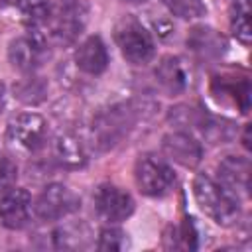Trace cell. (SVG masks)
Masks as SVG:
<instances>
[{
	"instance_id": "obj_18",
	"label": "cell",
	"mask_w": 252,
	"mask_h": 252,
	"mask_svg": "<svg viewBox=\"0 0 252 252\" xmlns=\"http://www.w3.org/2000/svg\"><path fill=\"white\" fill-rule=\"evenodd\" d=\"M161 2L173 16L181 20H195V18L205 16L207 12L205 0H161Z\"/></svg>"
},
{
	"instance_id": "obj_10",
	"label": "cell",
	"mask_w": 252,
	"mask_h": 252,
	"mask_svg": "<svg viewBox=\"0 0 252 252\" xmlns=\"http://www.w3.org/2000/svg\"><path fill=\"white\" fill-rule=\"evenodd\" d=\"M161 148L169 159H173L175 163L183 167H195L203 156L201 144L187 130H177V132H169L167 136H163Z\"/></svg>"
},
{
	"instance_id": "obj_25",
	"label": "cell",
	"mask_w": 252,
	"mask_h": 252,
	"mask_svg": "<svg viewBox=\"0 0 252 252\" xmlns=\"http://www.w3.org/2000/svg\"><path fill=\"white\" fill-rule=\"evenodd\" d=\"M126 2H132V4H140V2H146V0H126Z\"/></svg>"
},
{
	"instance_id": "obj_8",
	"label": "cell",
	"mask_w": 252,
	"mask_h": 252,
	"mask_svg": "<svg viewBox=\"0 0 252 252\" xmlns=\"http://www.w3.org/2000/svg\"><path fill=\"white\" fill-rule=\"evenodd\" d=\"M94 209L102 220L120 222L132 215L134 199L116 185H100L94 193Z\"/></svg>"
},
{
	"instance_id": "obj_13",
	"label": "cell",
	"mask_w": 252,
	"mask_h": 252,
	"mask_svg": "<svg viewBox=\"0 0 252 252\" xmlns=\"http://www.w3.org/2000/svg\"><path fill=\"white\" fill-rule=\"evenodd\" d=\"M156 79L167 94H179L189 85V75H187L185 63L173 55L161 57V61L156 67Z\"/></svg>"
},
{
	"instance_id": "obj_22",
	"label": "cell",
	"mask_w": 252,
	"mask_h": 252,
	"mask_svg": "<svg viewBox=\"0 0 252 252\" xmlns=\"http://www.w3.org/2000/svg\"><path fill=\"white\" fill-rule=\"evenodd\" d=\"M126 246V234L120 228H104L100 232L98 248L100 250H122Z\"/></svg>"
},
{
	"instance_id": "obj_16",
	"label": "cell",
	"mask_w": 252,
	"mask_h": 252,
	"mask_svg": "<svg viewBox=\"0 0 252 252\" xmlns=\"http://www.w3.org/2000/svg\"><path fill=\"white\" fill-rule=\"evenodd\" d=\"M55 158L61 165L65 167H71V169H77V167H83L87 163V154H85V146L81 144V140L75 136V134H59L57 140H55Z\"/></svg>"
},
{
	"instance_id": "obj_4",
	"label": "cell",
	"mask_w": 252,
	"mask_h": 252,
	"mask_svg": "<svg viewBox=\"0 0 252 252\" xmlns=\"http://www.w3.org/2000/svg\"><path fill=\"white\" fill-rule=\"evenodd\" d=\"M134 124V110L128 104L112 106L100 112L93 122V140L94 146L100 150H108L116 146L132 128Z\"/></svg>"
},
{
	"instance_id": "obj_24",
	"label": "cell",
	"mask_w": 252,
	"mask_h": 252,
	"mask_svg": "<svg viewBox=\"0 0 252 252\" xmlns=\"http://www.w3.org/2000/svg\"><path fill=\"white\" fill-rule=\"evenodd\" d=\"M20 0H0V8H14Z\"/></svg>"
},
{
	"instance_id": "obj_23",
	"label": "cell",
	"mask_w": 252,
	"mask_h": 252,
	"mask_svg": "<svg viewBox=\"0 0 252 252\" xmlns=\"http://www.w3.org/2000/svg\"><path fill=\"white\" fill-rule=\"evenodd\" d=\"M4 104H6V87L0 83V112H2Z\"/></svg>"
},
{
	"instance_id": "obj_2",
	"label": "cell",
	"mask_w": 252,
	"mask_h": 252,
	"mask_svg": "<svg viewBox=\"0 0 252 252\" xmlns=\"http://www.w3.org/2000/svg\"><path fill=\"white\" fill-rule=\"evenodd\" d=\"M193 195L201 211L220 226H230L238 220L240 209L234 195L209 175L199 173L193 181Z\"/></svg>"
},
{
	"instance_id": "obj_19",
	"label": "cell",
	"mask_w": 252,
	"mask_h": 252,
	"mask_svg": "<svg viewBox=\"0 0 252 252\" xmlns=\"http://www.w3.org/2000/svg\"><path fill=\"white\" fill-rule=\"evenodd\" d=\"M14 93H16V96H18L20 100H24V102H28V104H35V102H39V100L43 98V94H45V85H43L39 79L30 77V79L22 81L18 87H14Z\"/></svg>"
},
{
	"instance_id": "obj_7",
	"label": "cell",
	"mask_w": 252,
	"mask_h": 252,
	"mask_svg": "<svg viewBox=\"0 0 252 252\" xmlns=\"http://www.w3.org/2000/svg\"><path fill=\"white\" fill-rule=\"evenodd\" d=\"M79 209V197L73 189L63 183L47 185L37 201H35V215L41 220H59Z\"/></svg>"
},
{
	"instance_id": "obj_3",
	"label": "cell",
	"mask_w": 252,
	"mask_h": 252,
	"mask_svg": "<svg viewBox=\"0 0 252 252\" xmlns=\"http://www.w3.org/2000/svg\"><path fill=\"white\" fill-rule=\"evenodd\" d=\"M114 41L120 47V53L134 65L148 63L156 53V45H154L150 32L134 16H124L116 24Z\"/></svg>"
},
{
	"instance_id": "obj_9",
	"label": "cell",
	"mask_w": 252,
	"mask_h": 252,
	"mask_svg": "<svg viewBox=\"0 0 252 252\" xmlns=\"http://www.w3.org/2000/svg\"><path fill=\"white\" fill-rule=\"evenodd\" d=\"M45 57H47V45L35 35L18 37L8 47V59L12 67L24 73L35 71L45 61Z\"/></svg>"
},
{
	"instance_id": "obj_5",
	"label": "cell",
	"mask_w": 252,
	"mask_h": 252,
	"mask_svg": "<svg viewBox=\"0 0 252 252\" xmlns=\"http://www.w3.org/2000/svg\"><path fill=\"white\" fill-rule=\"evenodd\" d=\"M45 138H47V122L43 120V116L35 112L18 114L8 124V130H6L8 144L14 150L26 152V154H33L39 148H43Z\"/></svg>"
},
{
	"instance_id": "obj_12",
	"label": "cell",
	"mask_w": 252,
	"mask_h": 252,
	"mask_svg": "<svg viewBox=\"0 0 252 252\" xmlns=\"http://www.w3.org/2000/svg\"><path fill=\"white\" fill-rule=\"evenodd\" d=\"M187 45L191 47V51L209 61V59H219L224 51H226V41L224 37L213 30V28H207V26H197L189 32L187 35Z\"/></svg>"
},
{
	"instance_id": "obj_20",
	"label": "cell",
	"mask_w": 252,
	"mask_h": 252,
	"mask_svg": "<svg viewBox=\"0 0 252 252\" xmlns=\"http://www.w3.org/2000/svg\"><path fill=\"white\" fill-rule=\"evenodd\" d=\"M167 238H171V244H167V246H173V248H189L191 250L197 246V236H195L191 222H183L181 226H175L173 236H167Z\"/></svg>"
},
{
	"instance_id": "obj_14",
	"label": "cell",
	"mask_w": 252,
	"mask_h": 252,
	"mask_svg": "<svg viewBox=\"0 0 252 252\" xmlns=\"http://www.w3.org/2000/svg\"><path fill=\"white\" fill-rule=\"evenodd\" d=\"M219 177H220V185L228 189L232 195L248 193V183H250L248 159L238 156H226L219 163Z\"/></svg>"
},
{
	"instance_id": "obj_11",
	"label": "cell",
	"mask_w": 252,
	"mask_h": 252,
	"mask_svg": "<svg viewBox=\"0 0 252 252\" xmlns=\"http://www.w3.org/2000/svg\"><path fill=\"white\" fill-rule=\"evenodd\" d=\"M32 199L26 189H8L0 197V222L6 228H24L30 220Z\"/></svg>"
},
{
	"instance_id": "obj_6",
	"label": "cell",
	"mask_w": 252,
	"mask_h": 252,
	"mask_svg": "<svg viewBox=\"0 0 252 252\" xmlns=\"http://www.w3.org/2000/svg\"><path fill=\"white\" fill-rule=\"evenodd\" d=\"M134 179H136L138 189H140L144 195L161 197V195H165V193L171 189V185H173V181H175V173H173V169H171L163 159H159L158 156L144 154V156H140L138 161H136Z\"/></svg>"
},
{
	"instance_id": "obj_21",
	"label": "cell",
	"mask_w": 252,
	"mask_h": 252,
	"mask_svg": "<svg viewBox=\"0 0 252 252\" xmlns=\"http://www.w3.org/2000/svg\"><path fill=\"white\" fill-rule=\"evenodd\" d=\"M18 179V165L12 158L0 154V193H6L14 187Z\"/></svg>"
},
{
	"instance_id": "obj_1",
	"label": "cell",
	"mask_w": 252,
	"mask_h": 252,
	"mask_svg": "<svg viewBox=\"0 0 252 252\" xmlns=\"http://www.w3.org/2000/svg\"><path fill=\"white\" fill-rule=\"evenodd\" d=\"M87 22V8L77 0L51 2V10L43 24L32 35L49 45H69L83 32Z\"/></svg>"
},
{
	"instance_id": "obj_15",
	"label": "cell",
	"mask_w": 252,
	"mask_h": 252,
	"mask_svg": "<svg viewBox=\"0 0 252 252\" xmlns=\"http://www.w3.org/2000/svg\"><path fill=\"white\" fill-rule=\"evenodd\" d=\"M75 63L89 75H100L108 65V51L102 39L98 35L87 37L75 51Z\"/></svg>"
},
{
	"instance_id": "obj_17",
	"label": "cell",
	"mask_w": 252,
	"mask_h": 252,
	"mask_svg": "<svg viewBox=\"0 0 252 252\" xmlns=\"http://www.w3.org/2000/svg\"><path fill=\"white\" fill-rule=\"evenodd\" d=\"M230 30L238 41L250 43L252 28H250V4L248 0H236L230 6Z\"/></svg>"
}]
</instances>
